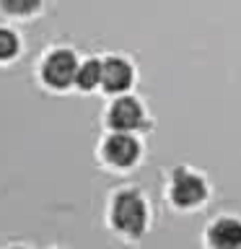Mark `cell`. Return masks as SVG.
<instances>
[{
  "label": "cell",
  "mask_w": 241,
  "mask_h": 249,
  "mask_svg": "<svg viewBox=\"0 0 241 249\" xmlns=\"http://www.w3.org/2000/svg\"><path fill=\"white\" fill-rule=\"evenodd\" d=\"M16 52H18V39H16V34L8 29H0V60H11Z\"/></svg>",
  "instance_id": "10"
},
{
  "label": "cell",
  "mask_w": 241,
  "mask_h": 249,
  "mask_svg": "<svg viewBox=\"0 0 241 249\" xmlns=\"http://www.w3.org/2000/svg\"><path fill=\"white\" fill-rule=\"evenodd\" d=\"M207 241L213 249H241V221L236 218H221L210 226Z\"/></svg>",
  "instance_id": "6"
},
{
  "label": "cell",
  "mask_w": 241,
  "mask_h": 249,
  "mask_svg": "<svg viewBox=\"0 0 241 249\" xmlns=\"http://www.w3.org/2000/svg\"><path fill=\"white\" fill-rule=\"evenodd\" d=\"M0 5H3V11L13 16H26L39 8V0H0Z\"/></svg>",
  "instance_id": "9"
},
{
  "label": "cell",
  "mask_w": 241,
  "mask_h": 249,
  "mask_svg": "<svg viewBox=\"0 0 241 249\" xmlns=\"http://www.w3.org/2000/svg\"><path fill=\"white\" fill-rule=\"evenodd\" d=\"M207 195V187L202 182V177L197 174H189V171H176L174 177V184H171V200L182 208H189V205H197V202L205 200Z\"/></svg>",
  "instance_id": "3"
},
{
  "label": "cell",
  "mask_w": 241,
  "mask_h": 249,
  "mask_svg": "<svg viewBox=\"0 0 241 249\" xmlns=\"http://www.w3.org/2000/svg\"><path fill=\"white\" fill-rule=\"evenodd\" d=\"M109 124L120 132H130L143 124V109H140L138 99L124 96L120 101H114L112 112H109Z\"/></svg>",
  "instance_id": "5"
},
{
  "label": "cell",
  "mask_w": 241,
  "mask_h": 249,
  "mask_svg": "<svg viewBox=\"0 0 241 249\" xmlns=\"http://www.w3.org/2000/svg\"><path fill=\"white\" fill-rule=\"evenodd\" d=\"M132 83V68L122 57H109L104 60V73H101V86L109 93H120L130 89Z\"/></svg>",
  "instance_id": "7"
},
{
  "label": "cell",
  "mask_w": 241,
  "mask_h": 249,
  "mask_svg": "<svg viewBox=\"0 0 241 249\" xmlns=\"http://www.w3.org/2000/svg\"><path fill=\"white\" fill-rule=\"evenodd\" d=\"M112 218H114V226L122 233H127V236H140L145 229V223H148V210H145L143 197L132 190L120 192L114 197Z\"/></svg>",
  "instance_id": "1"
},
{
  "label": "cell",
  "mask_w": 241,
  "mask_h": 249,
  "mask_svg": "<svg viewBox=\"0 0 241 249\" xmlns=\"http://www.w3.org/2000/svg\"><path fill=\"white\" fill-rule=\"evenodd\" d=\"M78 68H81V65H78V60H75L73 52L57 50V52H52L50 57L44 60L42 78H44V83L52 86V89H68L70 83H75Z\"/></svg>",
  "instance_id": "2"
},
{
  "label": "cell",
  "mask_w": 241,
  "mask_h": 249,
  "mask_svg": "<svg viewBox=\"0 0 241 249\" xmlns=\"http://www.w3.org/2000/svg\"><path fill=\"white\" fill-rule=\"evenodd\" d=\"M140 156V145L138 140L127 135V132H120L117 130L114 135H109L104 140V159L109 163H114V166H130V163H135Z\"/></svg>",
  "instance_id": "4"
},
{
  "label": "cell",
  "mask_w": 241,
  "mask_h": 249,
  "mask_svg": "<svg viewBox=\"0 0 241 249\" xmlns=\"http://www.w3.org/2000/svg\"><path fill=\"white\" fill-rule=\"evenodd\" d=\"M101 73H104V62L99 60H86L81 68H78V78L75 83L81 86L83 91H91L101 83Z\"/></svg>",
  "instance_id": "8"
}]
</instances>
